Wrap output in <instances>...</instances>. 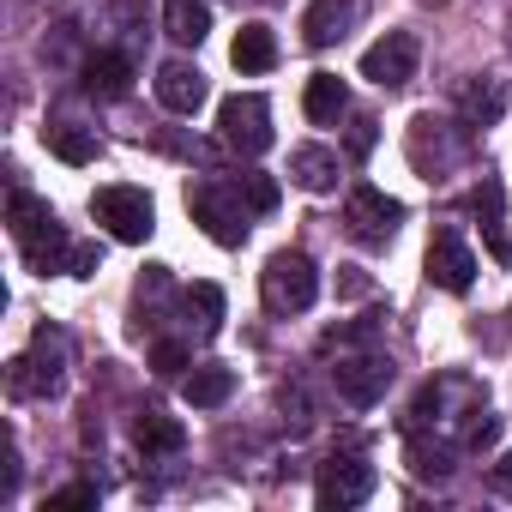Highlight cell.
<instances>
[{
    "mask_svg": "<svg viewBox=\"0 0 512 512\" xmlns=\"http://www.w3.org/2000/svg\"><path fill=\"white\" fill-rule=\"evenodd\" d=\"M7 217H13V235H19V253H25L31 272L49 278V272H67V266H73V241H67L61 217H55L37 193H13Z\"/></svg>",
    "mask_w": 512,
    "mask_h": 512,
    "instance_id": "1",
    "label": "cell"
},
{
    "mask_svg": "<svg viewBox=\"0 0 512 512\" xmlns=\"http://www.w3.org/2000/svg\"><path fill=\"white\" fill-rule=\"evenodd\" d=\"M241 181H199L193 193H187V211H193V223L217 241V247H241L247 241V205H241Z\"/></svg>",
    "mask_w": 512,
    "mask_h": 512,
    "instance_id": "2",
    "label": "cell"
},
{
    "mask_svg": "<svg viewBox=\"0 0 512 512\" xmlns=\"http://www.w3.org/2000/svg\"><path fill=\"white\" fill-rule=\"evenodd\" d=\"M260 296H266L272 314H302V308H314V296H320L314 260H308V253H272L266 272H260Z\"/></svg>",
    "mask_w": 512,
    "mask_h": 512,
    "instance_id": "3",
    "label": "cell"
},
{
    "mask_svg": "<svg viewBox=\"0 0 512 512\" xmlns=\"http://www.w3.org/2000/svg\"><path fill=\"white\" fill-rule=\"evenodd\" d=\"M7 386H13V398H55L67 386V344L55 332H37V344L25 356H13Z\"/></svg>",
    "mask_w": 512,
    "mask_h": 512,
    "instance_id": "4",
    "label": "cell"
},
{
    "mask_svg": "<svg viewBox=\"0 0 512 512\" xmlns=\"http://www.w3.org/2000/svg\"><path fill=\"white\" fill-rule=\"evenodd\" d=\"M217 133H223V145L241 151V157L272 151V103H266V97H253V91L223 97V109H217Z\"/></svg>",
    "mask_w": 512,
    "mask_h": 512,
    "instance_id": "5",
    "label": "cell"
},
{
    "mask_svg": "<svg viewBox=\"0 0 512 512\" xmlns=\"http://www.w3.org/2000/svg\"><path fill=\"white\" fill-rule=\"evenodd\" d=\"M91 217H97L115 241H151V229H157V205H151L145 187H97Z\"/></svg>",
    "mask_w": 512,
    "mask_h": 512,
    "instance_id": "6",
    "label": "cell"
},
{
    "mask_svg": "<svg viewBox=\"0 0 512 512\" xmlns=\"http://www.w3.org/2000/svg\"><path fill=\"white\" fill-rule=\"evenodd\" d=\"M368 494H374V464L356 458V452L326 458L320 476H314V500H320L326 512H350V506H362Z\"/></svg>",
    "mask_w": 512,
    "mask_h": 512,
    "instance_id": "7",
    "label": "cell"
},
{
    "mask_svg": "<svg viewBox=\"0 0 512 512\" xmlns=\"http://www.w3.org/2000/svg\"><path fill=\"white\" fill-rule=\"evenodd\" d=\"M416 55H422V43L410 31H386L380 43L362 49V79H374L380 91H404L416 79Z\"/></svg>",
    "mask_w": 512,
    "mask_h": 512,
    "instance_id": "8",
    "label": "cell"
},
{
    "mask_svg": "<svg viewBox=\"0 0 512 512\" xmlns=\"http://www.w3.org/2000/svg\"><path fill=\"white\" fill-rule=\"evenodd\" d=\"M344 223H350V235H356L362 247H386V241L398 235V223H404V205L386 199L380 187H356L350 205H344Z\"/></svg>",
    "mask_w": 512,
    "mask_h": 512,
    "instance_id": "9",
    "label": "cell"
},
{
    "mask_svg": "<svg viewBox=\"0 0 512 512\" xmlns=\"http://www.w3.org/2000/svg\"><path fill=\"white\" fill-rule=\"evenodd\" d=\"M470 133V127H464ZM464 133H452L446 121H434V115H416V127H410V163L428 175V181H440L458 157H464Z\"/></svg>",
    "mask_w": 512,
    "mask_h": 512,
    "instance_id": "10",
    "label": "cell"
},
{
    "mask_svg": "<svg viewBox=\"0 0 512 512\" xmlns=\"http://www.w3.org/2000/svg\"><path fill=\"white\" fill-rule=\"evenodd\" d=\"M332 380H338V398H344V404L368 410V404L386 398V386H392V362H386V356H338Z\"/></svg>",
    "mask_w": 512,
    "mask_h": 512,
    "instance_id": "11",
    "label": "cell"
},
{
    "mask_svg": "<svg viewBox=\"0 0 512 512\" xmlns=\"http://www.w3.org/2000/svg\"><path fill=\"white\" fill-rule=\"evenodd\" d=\"M428 278L440 290H452V296H464L476 284V253L464 247L458 229H434V241H428Z\"/></svg>",
    "mask_w": 512,
    "mask_h": 512,
    "instance_id": "12",
    "label": "cell"
},
{
    "mask_svg": "<svg viewBox=\"0 0 512 512\" xmlns=\"http://www.w3.org/2000/svg\"><path fill=\"white\" fill-rule=\"evenodd\" d=\"M205 97H211V85H205V73H199V67H187V61L157 67V103H163L169 115H199V109H205Z\"/></svg>",
    "mask_w": 512,
    "mask_h": 512,
    "instance_id": "13",
    "label": "cell"
},
{
    "mask_svg": "<svg viewBox=\"0 0 512 512\" xmlns=\"http://www.w3.org/2000/svg\"><path fill=\"white\" fill-rule=\"evenodd\" d=\"M458 115H464L470 133H476V127H494V121L506 115V79H494V73L464 79V85H458Z\"/></svg>",
    "mask_w": 512,
    "mask_h": 512,
    "instance_id": "14",
    "label": "cell"
},
{
    "mask_svg": "<svg viewBox=\"0 0 512 512\" xmlns=\"http://www.w3.org/2000/svg\"><path fill=\"white\" fill-rule=\"evenodd\" d=\"M362 7H368V0H320V7L308 13V25H302L308 49H332L338 37H350V25L362 19Z\"/></svg>",
    "mask_w": 512,
    "mask_h": 512,
    "instance_id": "15",
    "label": "cell"
},
{
    "mask_svg": "<svg viewBox=\"0 0 512 512\" xmlns=\"http://www.w3.org/2000/svg\"><path fill=\"white\" fill-rule=\"evenodd\" d=\"M290 181H296L302 193H332V187H338V151H326V145H296V151H290Z\"/></svg>",
    "mask_w": 512,
    "mask_h": 512,
    "instance_id": "16",
    "label": "cell"
},
{
    "mask_svg": "<svg viewBox=\"0 0 512 512\" xmlns=\"http://www.w3.org/2000/svg\"><path fill=\"white\" fill-rule=\"evenodd\" d=\"M229 392H235V368H223V362H199L181 380V398L193 410H217V404H229Z\"/></svg>",
    "mask_w": 512,
    "mask_h": 512,
    "instance_id": "17",
    "label": "cell"
},
{
    "mask_svg": "<svg viewBox=\"0 0 512 512\" xmlns=\"http://www.w3.org/2000/svg\"><path fill=\"white\" fill-rule=\"evenodd\" d=\"M127 85H133V61L127 55H115V49H103V55H91L85 61V91L91 97H127Z\"/></svg>",
    "mask_w": 512,
    "mask_h": 512,
    "instance_id": "18",
    "label": "cell"
},
{
    "mask_svg": "<svg viewBox=\"0 0 512 512\" xmlns=\"http://www.w3.org/2000/svg\"><path fill=\"white\" fill-rule=\"evenodd\" d=\"M163 31H169V43L199 49L205 31H211V7H205V0H169V7H163Z\"/></svg>",
    "mask_w": 512,
    "mask_h": 512,
    "instance_id": "19",
    "label": "cell"
},
{
    "mask_svg": "<svg viewBox=\"0 0 512 512\" xmlns=\"http://www.w3.org/2000/svg\"><path fill=\"white\" fill-rule=\"evenodd\" d=\"M229 61H235L241 73H272V67H278V37H272L266 25H241Z\"/></svg>",
    "mask_w": 512,
    "mask_h": 512,
    "instance_id": "20",
    "label": "cell"
},
{
    "mask_svg": "<svg viewBox=\"0 0 512 512\" xmlns=\"http://www.w3.org/2000/svg\"><path fill=\"white\" fill-rule=\"evenodd\" d=\"M302 109H308V121H338L344 109H350V91H344V79L338 73H314L308 79V97H302Z\"/></svg>",
    "mask_w": 512,
    "mask_h": 512,
    "instance_id": "21",
    "label": "cell"
},
{
    "mask_svg": "<svg viewBox=\"0 0 512 512\" xmlns=\"http://www.w3.org/2000/svg\"><path fill=\"white\" fill-rule=\"evenodd\" d=\"M470 211L482 217V229H488V241H494V253H500V260H506V253H512V247H506V235H500V211H506V187H500L494 175H482V187L470 193Z\"/></svg>",
    "mask_w": 512,
    "mask_h": 512,
    "instance_id": "22",
    "label": "cell"
},
{
    "mask_svg": "<svg viewBox=\"0 0 512 512\" xmlns=\"http://www.w3.org/2000/svg\"><path fill=\"white\" fill-rule=\"evenodd\" d=\"M133 440H139V452H181V446H187L181 422L163 416V410H145V416L133 422Z\"/></svg>",
    "mask_w": 512,
    "mask_h": 512,
    "instance_id": "23",
    "label": "cell"
},
{
    "mask_svg": "<svg viewBox=\"0 0 512 512\" xmlns=\"http://www.w3.org/2000/svg\"><path fill=\"white\" fill-rule=\"evenodd\" d=\"M43 139L61 163H79V169L97 163V133H85V127H43Z\"/></svg>",
    "mask_w": 512,
    "mask_h": 512,
    "instance_id": "24",
    "label": "cell"
},
{
    "mask_svg": "<svg viewBox=\"0 0 512 512\" xmlns=\"http://www.w3.org/2000/svg\"><path fill=\"white\" fill-rule=\"evenodd\" d=\"M410 470H416L422 482H446L458 464H452V446H440V440H422V434H416V440H410Z\"/></svg>",
    "mask_w": 512,
    "mask_h": 512,
    "instance_id": "25",
    "label": "cell"
},
{
    "mask_svg": "<svg viewBox=\"0 0 512 512\" xmlns=\"http://www.w3.org/2000/svg\"><path fill=\"white\" fill-rule=\"evenodd\" d=\"M187 314H199V338H217V326H223V290L217 284H193L187 290Z\"/></svg>",
    "mask_w": 512,
    "mask_h": 512,
    "instance_id": "26",
    "label": "cell"
},
{
    "mask_svg": "<svg viewBox=\"0 0 512 512\" xmlns=\"http://www.w3.org/2000/svg\"><path fill=\"white\" fill-rule=\"evenodd\" d=\"M284 422H290V434H308L314 428V404H308L302 386H284Z\"/></svg>",
    "mask_w": 512,
    "mask_h": 512,
    "instance_id": "27",
    "label": "cell"
},
{
    "mask_svg": "<svg viewBox=\"0 0 512 512\" xmlns=\"http://www.w3.org/2000/svg\"><path fill=\"white\" fill-rule=\"evenodd\" d=\"M79 506H97V482H73V488L49 494V506H43V512H79Z\"/></svg>",
    "mask_w": 512,
    "mask_h": 512,
    "instance_id": "28",
    "label": "cell"
},
{
    "mask_svg": "<svg viewBox=\"0 0 512 512\" xmlns=\"http://www.w3.org/2000/svg\"><path fill=\"white\" fill-rule=\"evenodd\" d=\"M241 187H247V205L253 211H278V181L272 175H241Z\"/></svg>",
    "mask_w": 512,
    "mask_h": 512,
    "instance_id": "29",
    "label": "cell"
},
{
    "mask_svg": "<svg viewBox=\"0 0 512 512\" xmlns=\"http://www.w3.org/2000/svg\"><path fill=\"white\" fill-rule=\"evenodd\" d=\"M151 368H157V374H181V368H193V350H187V344H169V338H163V344L151 350Z\"/></svg>",
    "mask_w": 512,
    "mask_h": 512,
    "instance_id": "30",
    "label": "cell"
},
{
    "mask_svg": "<svg viewBox=\"0 0 512 512\" xmlns=\"http://www.w3.org/2000/svg\"><path fill=\"white\" fill-rule=\"evenodd\" d=\"M97 260H103V253L79 241V247H73V266H67V278H97Z\"/></svg>",
    "mask_w": 512,
    "mask_h": 512,
    "instance_id": "31",
    "label": "cell"
},
{
    "mask_svg": "<svg viewBox=\"0 0 512 512\" xmlns=\"http://www.w3.org/2000/svg\"><path fill=\"white\" fill-rule=\"evenodd\" d=\"M350 151H356V157L374 151V121H368V115H356V127H350Z\"/></svg>",
    "mask_w": 512,
    "mask_h": 512,
    "instance_id": "32",
    "label": "cell"
},
{
    "mask_svg": "<svg viewBox=\"0 0 512 512\" xmlns=\"http://www.w3.org/2000/svg\"><path fill=\"white\" fill-rule=\"evenodd\" d=\"M488 482H494V494H506V500H512V452H506V458H494Z\"/></svg>",
    "mask_w": 512,
    "mask_h": 512,
    "instance_id": "33",
    "label": "cell"
},
{
    "mask_svg": "<svg viewBox=\"0 0 512 512\" xmlns=\"http://www.w3.org/2000/svg\"><path fill=\"white\" fill-rule=\"evenodd\" d=\"M362 290H368V278L356 266H344V296H362Z\"/></svg>",
    "mask_w": 512,
    "mask_h": 512,
    "instance_id": "34",
    "label": "cell"
},
{
    "mask_svg": "<svg viewBox=\"0 0 512 512\" xmlns=\"http://www.w3.org/2000/svg\"><path fill=\"white\" fill-rule=\"evenodd\" d=\"M506 43H512V13H506Z\"/></svg>",
    "mask_w": 512,
    "mask_h": 512,
    "instance_id": "35",
    "label": "cell"
}]
</instances>
